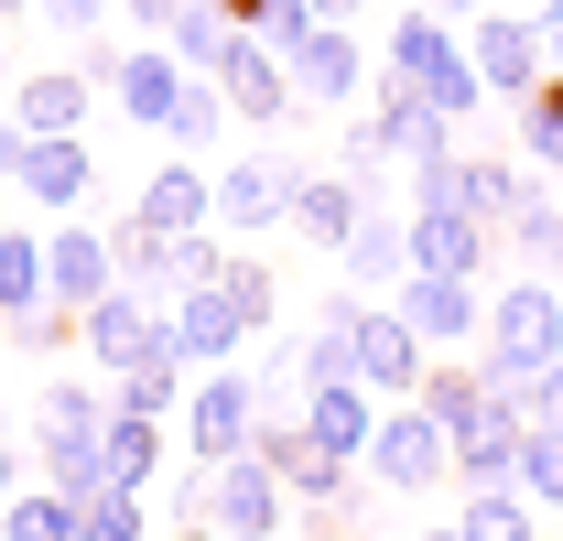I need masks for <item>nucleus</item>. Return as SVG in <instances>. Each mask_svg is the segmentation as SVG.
<instances>
[{
	"mask_svg": "<svg viewBox=\"0 0 563 541\" xmlns=\"http://www.w3.org/2000/svg\"><path fill=\"white\" fill-rule=\"evenodd\" d=\"M520 433H531V411L509 401V390H488V401L455 422V487H498V476L520 466Z\"/></svg>",
	"mask_w": 563,
	"mask_h": 541,
	"instance_id": "16",
	"label": "nucleus"
},
{
	"mask_svg": "<svg viewBox=\"0 0 563 541\" xmlns=\"http://www.w3.org/2000/svg\"><path fill=\"white\" fill-rule=\"evenodd\" d=\"M120 281H131V292H152V303H174V292H185V270H174V239H152V228H120Z\"/></svg>",
	"mask_w": 563,
	"mask_h": 541,
	"instance_id": "34",
	"label": "nucleus"
},
{
	"mask_svg": "<svg viewBox=\"0 0 563 541\" xmlns=\"http://www.w3.org/2000/svg\"><path fill=\"white\" fill-rule=\"evenodd\" d=\"M0 336H11V346H33V357H66V346L87 336V314H76V303H33V314H11Z\"/></svg>",
	"mask_w": 563,
	"mask_h": 541,
	"instance_id": "40",
	"label": "nucleus"
},
{
	"mask_svg": "<svg viewBox=\"0 0 563 541\" xmlns=\"http://www.w3.org/2000/svg\"><path fill=\"white\" fill-rule=\"evenodd\" d=\"M174 541H228V531H217V520H185V531H174Z\"/></svg>",
	"mask_w": 563,
	"mask_h": 541,
	"instance_id": "52",
	"label": "nucleus"
},
{
	"mask_svg": "<svg viewBox=\"0 0 563 541\" xmlns=\"http://www.w3.org/2000/svg\"><path fill=\"white\" fill-rule=\"evenodd\" d=\"M0 444H11V411H0Z\"/></svg>",
	"mask_w": 563,
	"mask_h": 541,
	"instance_id": "56",
	"label": "nucleus"
},
{
	"mask_svg": "<svg viewBox=\"0 0 563 541\" xmlns=\"http://www.w3.org/2000/svg\"><path fill=\"white\" fill-rule=\"evenodd\" d=\"M422 541H466V520H433V531H422Z\"/></svg>",
	"mask_w": 563,
	"mask_h": 541,
	"instance_id": "53",
	"label": "nucleus"
},
{
	"mask_svg": "<svg viewBox=\"0 0 563 541\" xmlns=\"http://www.w3.org/2000/svg\"><path fill=\"white\" fill-rule=\"evenodd\" d=\"M357 509H368V498H303V541H357Z\"/></svg>",
	"mask_w": 563,
	"mask_h": 541,
	"instance_id": "42",
	"label": "nucleus"
},
{
	"mask_svg": "<svg viewBox=\"0 0 563 541\" xmlns=\"http://www.w3.org/2000/svg\"><path fill=\"white\" fill-rule=\"evenodd\" d=\"M228 120H239V109H228V87H217V76H185V98H174L163 141H174V152H196V141H217Z\"/></svg>",
	"mask_w": 563,
	"mask_h": 541,
	"instance_id": "36",
	"label": "nucleus"
},
{
	"mask_svg": "<svg viewBox=\"0 0 563 541\" xmlns=\"http://www.w3.org/2000/svg\"><path fill=\"white\" fill-rule=\"evenodd\" d=\"M368 206H379V196H368V174H357V163H347V174H314V163H303V185H292V239L347 250V228L368 217Z\"/></svg>",
	"mask_w": 563,
	"mask_h": 541,
	"instance_id": "20",
	"label": "nucleus"
},
{
	"mask_svg": "<svg viewBox=\"0 0 563 541\" xmlns=\"http://www.w3.org/2000/svg\"><path fill=\"white\" fill-rule=\"evenodd\" d=\"M33 401H44V433H76V444L109 433V390H98V368H87V379H44Z\"/></svg>",
	"mask_w": 563,
	"mask_h": 541,
	"instance_id": "32",
	"label": "nucleus"
},
{
	"mask_svg": "<svg viewBox=\"0 0 563 541\" xmlns=\"http://www.w3.org/2000/svg\"><path fill=\"white\" fill-rule=\"evenodd\" d=\"M207 520L228 541H282L292 531V487L272 476V455L250 444V455H228V466H207Z\"/></svg>",
	"mask_w": 563,
	"mask_h": 541,
	"instance_id": "8",
	"label": "nucleus"
},
{
	"mask_svg": "<svg viewBox=\"0 0 563 541\" xmlns=\"http://www.w3.org/2000/svg\"><path fill=\"white\" fill-rule=\"evenodd\" d=\"M174 11H185V0H131V33H141V44H163V33H174Z\"/></svg>",
	"mask_w": 563,
	"mask_h": 541,
	"instance_id": "45",
	"label": "nucleus"
},
{
	"mask_svg": "<svg viewBox=\"0 0 563 541\" xmlns=\"http://www.w3.org/2000/svg\"><path fill=\"white\" fill-rule=\"evenodd\" d=\"M109 98H120V120L163 131V120H174V98H185V55H174V44H131V55L109 66Z\"/></svg>",
	"mask_w": 563,
	"mask_h": 541,
	"instance_id": "21",
	"label": "nucleus"
},
{
	"mask_svg": "<svg viewBox=\"0 0 563 541\" xmlns=\"http://www.w3.org/2000/svg\"><path fill=\"white\" fill-rule=\"evenodd\" d=\"M466 55H477V76H488V98H509V109L553 76L542 33H531V11H477V22H466Z\"/></svg>",
	"mask_w": 563,
	"mask_h": 541,
	"instance_id": "11",
	"label": "nucleus"
},
{
	"mask_svg": "<svg viewBox=\"0 0 563 541\" xmlns=\"http://www.w3.org/2000/svg\"><path fill=\"white\" fill-rule=\"evenodd\" d=\"M261 379L228 357V368H196L185 379V444H196V466H228V455H250V433H261Z\"/></svg>",
	"mask_w": 563,
	"mask_h": 541,
	"instance_id": "3",
	"label": "nucleus"
},
{
	"mask_svg": "<svg viewBox=\"0 0 563 541\" xmlns=\"http://www.w3.org/2000/svg\"><path fill=\"white\" fill-rule=\"evenodd\" d=\"M336 261H347V281H379V292H390V281L412 270V228L368 206V217H357V228H347V250H336Z\"/></svg>",
	"mask_w": 563,
	"mask_h": 541,
	"instance_id": "24",
	"label": "nucleus"
},
{
	"mask_svg": "<svg viewBox=\"0 0 563 541\" xmlns=\"http://www.w3.org/2000/svg\"><path fill=\"white\" fill-rule=\"evenodd\" d=\"M553 357H563V292H553V270H520V281H498V292H488V368L542 379Z\"/></svg>",
	"mask_w": 563,
	"mask_h": 541,
	"instance_id": "2",
	"label": "nucleus"
},
{
	"mask_svg": "<svg viewBox=\"0 0 563 541\" xmlns=\"http://www.w3.org/2000/svg\"><path fill=\"white\" fill-rule=\"evenodd\" d=\"M250 33H261L272 55H292V44L314 33V0H261V22H250Z\"/></svg>",
	"mask_w": 563,
	"mask_h": 541,
	"instance_id": "41",
	"label": "nucleus"
},
{
	"mask_svg": "<svg viewBox=\"0 0 563 541\" xmlns=\"http://www.w3.org/2000/svg\"><path fill=\"white\" fill-rule=\"evenodd\" d=\"M531 422H563V357L542 368V379H531Z\"/></svg>",
	"mask_w": 563,
	"mask_h": 541,
	"instance_id": "46",
	"label": "nucleus"
},
{
	"mask_svg": "<svg viewBox=\"0 0 563 541\" xmlns=\"http://www.w3.org/2000/svg\"><path fill=\"white\" fill-rule=\"evenodd\" d=\"M368 476H379L390 498H433V476H455V433L422 401H390L379 411V444H368Z\"/></svg>",
	"mask_w": 563,
	"mask_h": 541,
	"instance_id": "6",
	"label": "nucleus"
},
{
	"mask_svg": "<svg viewBox=\"0 0 563 541\" xmlns=\"http://www.w3.org/2000/svg\"><path fill=\"white\" fill-rule=\"evenodd\" d=\"M422 11H444V22H455V33H466V22H477V11H498V0H422Z\"/></svg>",
	"mask_w": 563,
	"mask_h": 541,
	"instance_id": "49",
	"label": "nucleus"
},
{
	"mask_svg": "<svg viewBox=\"0 0 563 541\" xmlns=\"http://www.w3.org/2000/svg\"><path fill=\"white\" fill-rule=\"evenodd\" d=\"M250 379H261V401L303 390V346H272V336H261V368H250Z\"/></svg>",
	"mask_w": 563,
	"mask_h": 541,
	"instance_id": "44",
	"label": "nucleus"
},
{
	"mask_svg": "<svg viewBox=\"0 0 563 541\" xmlns=\"http://www.w3.org/2000/svg\"><path fill=\"white\" fill-rule=\"evenodd\" d=\"M131 217L152 228V239H196V228H217V174L174 152V163H152V174H141Z\"/></svg>",
	"mask_w": 563,
	"mask_h": 541,
	"instance_id": "12",
	"label": "nucleus"
},
{
	"mask_svg": "<svg viewBox=\"0 0 563 541\" xmlns=\"http://www.w3.org/2000/svg\"><path fill=\"white\" fill-rule=\"evenodd\" d=\"M217 281H228V303H239V314H250V325L272 336V314H282V281H272V261H250V250H228V270H217Z\"/></svg>",
	"mask_w": 563,
	"mask_h": 541,
	"instance_id": "39",
	"label": "nucleus"
},
{
	"mask_svg": "<svg viewBox=\"0 0 563 541\" xmlns=\"http://www.w3.org/2000/svg\"><path fill=\"white\" fill-rule=\"evenodd\" d=\"M292 185H303V163H292V152H272V141H250L239 163H217V239L292 228Z\"/></svg>",
	"mask_w": 563,
	"mask_h": 541,
	"instance_id": "5",
	"label": "nucleus"
},
{
	"mask_svg": "<svg viewBox=\"0 0 563 541\" xmlns=\"http://www.w3.org/2000/svg\"><path fill=\"white\" fill-rule=\"evenodd\" d=\"M87 87H98L87 66H33L11 87V120L22 131H87Z\"/></svg>",
	"mask_w": 563,
	"mask_h": 541,
	"instance_id": "23",
	"label": "nucleus"
},
{
	"mask_svg": "<svg viewBox=\"0 0 563 541\" xmlns=\"http://www.w3.org/2000/svg\"><path fill=\"white\" fill-rule=\"evenodd\" d=\"M163 325H174V357H185V368H228V357H250V336H261V325L228 303V281H185V292L163 303Z\"/></svg>",
	"mask_w": 563,
	"mask_h": 541,
	"instance_id": "10",
	"label": "nucleus"
},
{
	"mask_svg": "<svg viewBox=\"0 0 563 541\" xmlns=\"http://www.w3.org/2000/svg\"><path fill=\"white\" fill-rule=\"evenodd\" d=\"M163 44H174V55H185V76H217V66H228V44H239V22H228V11H217V0H185V11H174V33H163Z\"/></svg>",
	"mask_w": 563,
	"mask_h": 541,
	"instance_id": "31",
	"label": "nucleus"
},
{
	"mask_svg": "<svg viewBox=\"0 0 563 541\" xmlns=\"http://www.w3.org/2000/svg\"><path fill=\"white\" fill-rule=\"evenodd\" d=\"M509 487H520L542 520H563V422H531V433H520V466H509Z\"/></svg>",
	"mask_w": 563,
	"mask_h": 541,
	"instance_id": "30",
	"label": "nucleus"
},
{
	"mask_svg": "<svg viewBox=\"0 0 563 541\" xmlns=\"http://www.w3.org/2000/svg\"><path fill=\"white\" fill-rule=\"evenodd\" d=\"M217 87H228V109H239L250 131H282V120L303 109V98H292V66H282V55L261 44V33H239V44H228V66H217Z\"/></svg>",
	"mask_w": 563,
	"mask_h": 541,
	"instance_id": "14",
	"label": "nucleus"
},
{
	"mask_svg": "<svg viewBox=\"0 0 563 541\" xmlns=\"http://www.w3.org/2000/svg\"><path fill=\"white\" fill-rule=\"evenodd\" d=\"M22 152H33V131H22V120H11V109H0V185H11V174H22Z\"/></svg>",
	"mask_w": 563,
	"mask_h": 541,
	"instance_id": "47",
	"label": "nucleus"
},
{
	"mask_svg": "<svg viewBox=\"0 0 563 541\" xmlns=\"http://www.w3.org/2000/svg\"><path fill=\"white\" fill-rule=\"evenodd\" d=\"M401 228H412V270H477V281H488L498 228L477 217V206H412Z\"/></svg>",
	"mask_w": 563,
	"mask_h": 541,
	"instance_id": "19",
	"label": "nucleus"
},
{
	"mask_svg": "<svg viewBox=\"0 0 563 541\" xmlns=\"http://www.w3.org/2000/svg\"><path fill=\"white\" fill-rule=\"evenodd\" d=\"M98 455H109V476H120V487H141V498H152V476H163V422H141V411H109Z\"/></svg>",
	"mask_w": 563,
	"mask_h": 541,
	"instance_id": "27",
	"label": "nucleus"
},
{
	"mask_svg": "<svg viewBox=\"0 0 563 541\" xmlns=\"http://www.w3.org/2000/svg\"><path fill=\"white\" fill-rule=\"evenodd\" d=\"M76 541H152V498L141 487H76Z\"/></svg>",
	"mask_w": 563,
	"mask_h": 541,
	"instance_id": "25",
	"label": "nucleus"
},
{
	"mask_svg": "<svg viewBox=\"0 0 563 541\" xmlns=\"http://www.w3.org/2000/svg\"><path fill=\"white\" fill-rule=\"evenodd\" d=\"M33 11H44L66 44H98V33H109V0H33Z\"/></svg>",
	"mask_w": 563,
	"mask_h": 541,
	"instance_id": "43",
	"label": "nucleus"
},
{
	"mask_svg": "<svg viewBox=\"0 0 563 541\" xmlns=\"http://www.w3.org/2000/svg\"><path fill=\"white\" fill-rule=\"evenodd\" d=\"M520 152H531L542 174H563V66L542 76L531 98H520Z\"/></svg>",
	"mask_w": 563,
	"mask_h": 541,
	"instance_id": "37",
	"label": "nucleus"
},
{
	"mask_svg": "<svg viewBox=\"0 0 563 541\" xmlns=\"http://www.w3.org/2000/svg\"><path fill=\"white\" fill-rule=\"evenodd\" d=\"M292 401H303V433L314 444H336L347 466H368V444H379V390L368 379H303Z\"/></svg>",
	"mask_w": 563,
	"mask_h": 541,
	"instance_id": "15",
	"label": "nucleus"
},
{
	"mask_svg": "<svg viewBox=\"0 0 563 541\" xmlns=\"http://www.w3.org/2000/svg\"><path fill=\"white\" fill-rule=\"evenodd\" d=\"M11 487H22V455H11V444H0V498H11Z\"/></svg>",
	"mask_w": 563,
	"mask_h": 541,
	"instance_id": "51",
	"label": "nucleus"
},
{
	"mask_svg": "<svg viewBox=\"0 0 563 541\" xmlns=\"http://www.w3.org/2000/svg\"><path fill=\"white\" fill-rule=\"evenodd\" d=\"M357 379L379 401H412L422 390V336L401 325V303H357Z\"/></svg>",
	"mask_w": 563,
	"mask_h": 541,
	"instance_id": "17",
	"label": "nucleus"
},
{
	"mask_svg": "<svg viewBox=\"0 0 563 541\" xmlns=\"http://www.w3.org/2000/svg\"><path fill=\"white\" fill-rule=\"evenodd\" d=\"M422 411H433V422H444V433H455V422H466V411L488 401V357H477V368H455V357H433V368H422V390H412Z\"/></svg>",
	"mask_w": 563,
	"mask_h": 541,
	"instance_id": "35",
	"label": "nucleus"
},
{
	"mask_svg": "<svg viewBox=\"0 0 563 541\" xmlns=\"http://www.w3.org/2000/svg\"><path fill=\"white\" fill-rule=\"evenodd\" d=\"M531 196H542V185H531V174H520L509 152H466V206H477L488 228H509V217H520Z\"/></svg>",
	"mask_w": 563,
	"mask_h": 541,
	"instance_id": "29",
	"label": "nucleus"
},
{
	"mask_svg": "<svg viewBox=\"0 0 563 541\" xmlns=\"http://www.w3.org/2000/svg\"><path fill=\"white\" fill-rule=\"evenodd\" d=\"M390 303H401V325H412L422 346H477L488 336V281H477V270H401Z\"/></svg>",
	"mask_w": 563,
	"mask_h": 541,
	"instance_id": "7",
	"label": "nucleus"
},
{
	"mask_svg": "<svg viewBox=\"0 0 563 541\" xmlns=\"http://www.w3.org/2000/svg\"><path fill=\"white\" fill-rule=\"evenodd\" d=\"M11 185L44 206V217H76V206L98 196V152H87V131H33V152H22Z\"/></svg>",
	"mask_w": 563,
	"mask_h": 541,
	"instance_id": "13",
	"label": "nucleus"
},
{
	"mask_svg": "<svg viewBox=\"0 0 563 541\" xmlns=\"http://www.w3.org/2000/svg\"><path fill=\"white\" fill-rule=\"evenodd\" d=\"M368 120H379V163H433V152H455V141H466L433 98H412V87H379V98H368Z\"/></svg>",
	"mask_w": 563,
	"mask_h": 541,
	"instance_id": "22",
	"label": "nucleus"
},
{
	"mask_svg": "<svg viewBox=\"0 0 563 541\" xmlns=\"http://www.w3.org/2000/svg\"><path fill=\"white\" fill-rule=\"evenodd\" d=\"M282 66H292V98L303 109H368L379 98V55L357 44V22H314Z\"/></svg>",
	"mask_w": 563,
	"mask_h": 541,
	"instance_id": "4",
	"label": "nucleus"
},
{
	"mask_svg": "<svg viewBox=\"0 0 563 541\" xmlns=\"http://www.w3.org/2000/svg\"><path fill=\"white\" fill-rule=\"evenodd\" d=\"M33 303H55V281H44V228H0V325L33 314Z\"/></svg>",
	"mask_w": 563,
	"mask_h": 541,
	"instance_id": "26",
	"label": "nucleus"
},
{
	"mask_svg": "<svg viewBox=\"0 0 563 541\" xmlns=\"http://www.w3.org/2000/svg\"><path fill=\"white\" fill-rule=\"evenodd\" d=\"M44 281H55V303L87 314L120 281V228H44Z\"/></svg>",
	"mask_w": 563,
	"mask_h": 541,
	"instance_id": "18",
	"label": "nucleus"
},
{
	"mask_svg": "<svg viewBox=\"0 0 563 541\" xmlns=\"http://www.w3.org/2000/svg\"><path fill=\"white\" fill-rule=\"evenodd\" d=\"M379 87H412V98H433L455 131L488 109V76H477V55H466V33H455L444 11H422V0L390 22V44H379Z\"/></svg>",
	"mask_w": 563,
	"mask_h": 541,
	"instance_id": "1",
	"label": "nucleus"
},
{
	"mask_svg": "<svg viewBox=\"0 0 563 541\" xmlns=\"http://www.w3.org/2000/svg\"><path fill=\"white\" fill-rule=\"evenodd\" d=\"M498 239L520 250V270H563V206H553V196H531L509 228H498Z\"/></svg>",
	"mask_w": 563,
	"mask_h": 541,
	"instance_id": "38",
	"label": "nucleus"
},
{
	"mask_svg": "<svg viewBox=\"0 0 563 541\" xmlns=\"http://www.w3.org/2000/svg\"><path fill=\"white\" fill-rule=\"evenodd\" d=\"M531 33H542V55L563 66V0H542V11H531Z\"/></svg>",
	"mask_w": 563,
	"mask_h": 541,
	"instance_id": "48",
	"label": "nucleus"
},
{
	"mask_svg": "<svg viewBox=\"0 0 563 541\" xmlns=\"http://www.w3.org/2000/svg\"><path fill=\"white\" fill-rule=\"evenodd\" d=\"M357 11H368V0H314V22H357Z\"/></svg>",
	"mask_w": 563,
	"mask_h": 541,
	"instance_id": "50",
	"label": "nucleus"
},
{
	"mask_svg": "<svg viewBox=\"0 0 563 541\" xmlns=\"http://www.w3.org/2000/svg\"><path fill=\"white\" fill-rule=\"evenodd\" d=\"M11 87H22V76H11V66H0V109H11Z\"/></svg>",
	"mask_w": 563,
	"mask_h": 541,
	"instance_id": "54",
	"label": "nucleus"
},
{
	"mask_svg": "<svg viewBox=\"0 0 563 541\" xmlns=\"http://www.w3.org/2000/svg\"><path fill=\"white\" fill-rule=\"evenodd\" d=\"M0 541H76L66 487H11V498H0Z\"/></svg>",
	"mask_w": 563,
	"mask_h": 541,
	"instance_id": "33",
	"label": "nucleus"
},
{
	"mask_svg": "<svg viewBox=\"0 0 563 541\" xmlns=\"http://www.w3.org/2000/svg\"><path fill=\"white\" fill-rule=\"evenodd\" d=\"M87 368H98V379H131L141 357H163V346H174V325H163V303H152V292H131V281H109V292H98V303H87Z\"/></svg>",
	"mask_w": 563,
	"mask_h": 541,
	"instance_id": "9",
	"label": "nucleus"
},
{
	"mask_svg": "<svg viewBox=\"0 0 563 541\" xmlns=\"http://www.w3.org/2000/svg\"><path fill=\"white\" fill-rule=\"evenodd\" d=\"M11 11H33V0H0V22H11Z\"/></svg>",
	"mask_w": 563,
	"mask_h": 541,
	"instance_id": "55",
	"label": "nucleus"
},
{
	"mask_svg": "<svg viewBox=\"0 0 563 541\" xmlns=\"http://www.w3.org/2000/svg\"><path fill=\"white\" fill-rule=\"evenodd\" d=\"M455 520H466V541H542V509H531L509 476H498V487H466Z\"/></svg>",
	"mask_w": 563,
	"mask_h": 541,
	"instance_id": "28",
	"label": "nucleus"
}]
</instances>
